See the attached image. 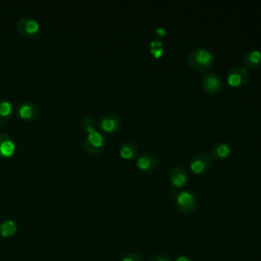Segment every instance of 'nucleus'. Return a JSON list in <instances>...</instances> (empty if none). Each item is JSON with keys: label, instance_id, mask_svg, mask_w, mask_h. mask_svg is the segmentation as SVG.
I'll use <instances>...</instances> for the list:
<instances>
[{"label": "nucleus", "instance_id": "nucleus-18", "mask_svg": "<svg viewBox=\"0 0 261 261\" xmlns=\"http://www.w3.org/2000/svg\"><path fill=\"white\" fill-rule=\"evenodd\" d=\"M81 126L82 128L87 133V134H90V133H93L95 130H97V126H98V122L97 120L93 117V116H85L82 121H81Z\"/></svg>", "mask_w": 261, "mask_h": 261}, {"label": "nucleus", "instance_id": "nucleus-11", "mask_svg": "<svg viewBox=\"0 0 261 261\" xmlns=\"http://www.w3.org/2000/svg\"><path fill=\"white\" fill-rule=\"evenodd\" d=\"M169 181L175 189L185 187L188 182V173L182 166H174L169 172Z\"/></svg>", "mask_w": 261, "mask_h": 261}, {"label": "nucleus", "instance_id": "nucleus-20", "mask_svg": "<svg viewBox=\"0 0 261 261\" xmlns=\"http://www.w3.org/2000/svg\"><path fill=\"white\" fill-rule=\"evenodd\" d=\"M120 261H143V260L138 253H127L121 258Z\"/></svg>", "mask_w": 261, "mask_h": 261}, {"label": "nucleus", "instance_id": "nucleus-22", "mask_svg": "<svg viewBox=\"0 0 261 261\" xmlns=\"http://www.w3.org/2000/svg\"><path fill=\"white\" fill-rule=\"evenodd\" d=\"M155 34L159 37V38H162V37H165L166 34H167V31L165 30V28L163 27H157L155 29Z\"/></svg>", "mask_w": 261, "mask_h": 261}, {"label": "nucleus", "instance_id": "nucleus-1", "mask_svg": "<svg viewBox=\"0 0 261 261\" xmlns=\"http://www.w3.org/2000/svg\"><path fill=\"white\" fill-rule=\"evenodd\" d=\"M187 61L193 69L203 72L208 70L212 65L213 54L204 47H197L189 52Z\"/></svg>", "mask_w": 261, "mask_h": 261}, {"label": "nucleus", "instance_id": "nucleus-12", "mask_svg": "<svg viewBox=\"0 0 261 261\" xmlns=\"http://www.w3.org/2000/svg\"><path fill=\"white\" fill-rule=\"evenodd\" d=\"M16 151L14 140L5 133H0V158L11 157Z\"/></svg>", "mask_w": 261, "mask_h": 261}, {"label": "nucleus", "instance_id": "nucleus-2", "mask_svg": "<svg viewBox=\"0 0 261 261\" xmlns=\"http://www.w3.org/2000/svg\"><path fill=\"white\" fill-rule=\"evenodd\" d=\"M175 206L179 212L189 214L193 212L197 206L196 196L191 191H181L175 196Z\"/></svg>", "mask_w": 261, "mask_h": 261}, {"label": "nucleus", "instance_id": "nucleus-9", "mask_svg": "<svg viewBox=\"0 0 261 261\" xmlns=\"http://www.w3.org/2000/svg\"><path fill=\"white\" fill-rule=\"evenodd\" d=\"M136 164L137 167L142 171H152L158 166L159 160L155 153L145 152L137 158Z\"/></svg>", "mask_w": 261, "mask_h": 261}, {"label": "nucleus", "instance_id": "nucleus-13", "mask_svg": "<svg viewBox=\"0 0 261 261\" xmlns=\"http://www.w3.org/2000/svg\"><path fill=\"white\" fill-rule=\"evenodd\" d=\"M244 66L248 69H255L261 64V51L257 49H252L248 51L243 59Z\"/></svg>", "mask_w": 261, "mask_h": 261}, {"label": "nucleus", "instance_id": "nucleus-19", "mask_svg": "<svg viewBox=\"0 0 261 261\" xmlns=\"http://www.w3.org/2000/svg\"><path fill=\"white\" fill-rule=\"evenodd\" d=\"M149 48H150V53L164 49L162 42H161L160 40H158V39L152 40V41L150 42V44H149Z\"/></svg>", "mask_w": 261, "mask_h": 261}, {"label": "nucleus", "instance_id": "nucleus-5", "mask_svg": "<svg viewBox=\"0 0 261 261\" xmlns=\"http://www.w3.org/2000/svg\"><path fill=\"white\" fill-rule=\"evenodd\" d=\"M212 157L205 152H199L195 154L190 162V169L196 174H202L209 170L212 165Z\"/></svg>", "mask_w": 261, "mask_h": 261}, {"label": "nucleus", "instance_id": "nucleus-16", "mask_svg": "<svg viewBox=\"0 0 261 261\" xmlns=\"http://www.w3.org/2000/svg\"><path fill=\"white\" fill-rule=\"evenodd\" d=\"M13 113L12 104L6 99H0V125L6 123Z\"/></svg>", "mask_w": 261, "mask_h": 261}, {"label": "nucleus", "instance_id": "nucleus-3", "mask_svg": "<svg viewBox=\"0 0 261 261\" xmlns=\"http://www.w3.org/2000/svg\"><path fill=\"white\" fill-rule=\"evenodd\" d=\"M105 144H106V142H105L104 136L98 130L87 134V136L83 142L84 149L90 154L100 153L104 149Z\"/></svg>", "mask_w": 261, "mask_h": 261}, {"label": "nucleus", "instance_id": "nucleus-4", "mask_svg": "<svg viewBox=\"0 0 261 261\" xmlns=\"http://www.w3.org/2000/svg\"><path fill=\"white\" fill-rule=\"evenodd\" d=\"M249 80V71L243 65L231 67L226 74V82L232 88L244 86Z\"/></svg>", "mask_w": 261, "mask_h": 261}, {"label": "nucleus", "instance_id": "nucleus-8", "mask_svg": "<svg viewBox=\"0 0 261 261\" xmlns=\"http://www.w3.org/2000/svg\"><path fill=\"white\" fill-rule=\"evenodd\" d=\"M16 114L24 120H34L40 113L39 106L32 101H24L17 105Z\"/></svg>", "mask_w": 261, "mask_h": 261}, {"label": "nucleus", "instance_id": "nucleus-23", "mask_svg": "<svg viewBox=\"0 0 261 261\" xmlns=\"http://www.w3.org/2000/svg\"><path fill=\"white\" fill-rule=\"evenodd\" d=\"M174 261H193V259L188 255H178L175 257Z\"/></svg>", "mask_w": 261, "mask_h": 261}, {"label": "nucleus", "instance_id": "nucleus-7", "mask_svg": "<svg viewBox=\"0 0 261 261\" xmlns=\"http://www.w3.org/2000/svg\"><path fill=\"white\" fill-rule=\"evenodd\" d=\"M202 89L208 94H216L222 88V81L215 72L206 73L201 82Z\"/></svg>", "mask_w": 261, "mask_h": 261}, {"label": "nucleus", "instance_id": "nucleus-21", "mask_svg": "<svg viewBox=\"0 0 261 261\" xmlns=\"http://www.w3.org/2000/svg\"><path fill=\"white\" fill-rule=\"evenodd\" d=\"M150 261H171V258L166 254H156L150 259Z\"/></svg>", "mask_w": 261, "mask_h": 261}, {"label": "nucleus", "instance_id": "nucleus-10", "mask_svg": "<svg viewBox=\"0 0 261 261\" xmlns=\"http://www.w3.org/2000/svg\"><path fill=\"white\" fill-rule=\"evenodd\" d=\"M120 125L121 119L117 114L114 113L104 114L98 123L99 128L105 133H114L119 129Z\"/></svg>", "mask_w": 261, "mask_h": 261}, {"label": "nucleus", "instance_id": "nucleus-15", "mask_svg": "<svg viewBox=\"0 0 261 261\" xmlns=\"http://www.w3.org/2000/svg\"><path fill=\"white\" fill-rule=\"evenodd\" d=\"M231 152V149H230V146L225 143V142H219V143H216L212 149H211V153H210V156L212 157V159H225L229 156Z\"/></svg>", "mask_w": 261, "mask_h": 261}, {"label": "nucleus", "instance_id": "nucleus-6", "mask_svg": "<svg viewBox=\"0 0 261 261\" xmlns=\"http://www.w3.org/2000/svg\"><path fill=\"white\" fill-rule=\"evenodd\" d=\"M15 27L17 32L25 37H35L40 31L39 22L30 16L19 17L15 23Z\"/></svg>", "mask_w": 261, "mask_h": 261}, {"label": "nucleus", "instance_id": "nucleus-14", "mask_svg": "<svg viewBox=\"0 0 261 261\" xmlns=\"http://www.w3.org/2000/svg\"><path fill=\"white\" fill-rule=\"evenodd\" d=\"M119 156L125 160H133L138 156V146L133 142H123L119 147Z\"/></svg>", "mask_w": 261, "mask_h": 261}, {"label": "nucleus", "instance_id": "nucleus-17", "mask_svg": "<svg viewBox=\"0 0 261 261\" xmlns=\"http://www.w3.org/2000/svg\"><path fill=\"white\" fill-rule=\"evenodd\" d=\"M17 231V225L12 219H5L0 223V234L4 238L12 237Z\"/></svg>", "mask_w": 261, "mask_h": 261}]
</instances>
